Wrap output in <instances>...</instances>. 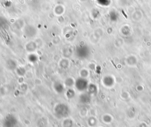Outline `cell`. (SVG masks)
Segmentation results:
<instances>
[{"instance_id":"cell-1","label":"cell","mask_w":151,"mask_h":127,"mask_svg":"<svg viewBox=\"0 0 151 127\" xmlns=\"http://www.w3.org/2000/svg\"><path fill=\"white\" fill-rule=\"evenodd\" d=\"M54 87L55 90L57 92H58V93L62 92L63 91V90H64V89H63L64 87H63V84H62L61 83H59V82L55 83V84H54Z\"/></svg>"}]
</instances>
